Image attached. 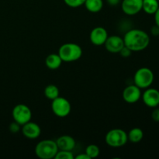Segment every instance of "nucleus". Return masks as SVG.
Instances as JSON below:
<instances>
[{
  "instance_id": "obj_1",
  "label": "nucleus",
  "mask_w": 159,
  "mask_h": 159,
  "mask_svg": "<svg viewBox=\"0 0 159 159\" xmlns=\"http://www.w3.org/2000/svg\"><path fill=\"white\" fill-rule=\"evenodd\" d=\"M124 46L133 52L145 50L150 43V37L145 31L140 29H130L125 33L124 37Z\"/></svg>"
},
{
  "instance_id": "obj_2",
  "label": "nucleus",
  "mask_w": 159,
  "mask_h": 159,
  "mask_svg": "<svg viewBox=\"0 0 159 159\" xmlns=\"http://www.w3.org/2000/svg\"><path fill=\"white\" fill-rule=\"evenodd\" d=\"M57 54L64 62H73L79 60L82 55V49L75 43H66L59 48Z\"/></svg>"
},
{
  "instance_id": "obj_3",
  "label": "nucleus",
  "mask_w": 159,
  "mask_h": 159,
  "mask_svg": "<svg viewBox=\"0 0 159 159\" xmlns=\"http://www.w3.org/2000/svg\"><path fill=\"white\" fill-rule=\"evenodd\" d=\"M58 152V148L55 141L51 139L40 141L35 147V154L40 159L54 158Z\"/></svg>"
},
{
  "instance_id": "obj_4",
  "label": "nucleus",
  "mask_w": 159,
  "mask_h": 159,
  "mask_svg": "<svg viewBox=\"0 0 159 159\" xmlns=\"http://www.w3.org/2000/svg\"><path fill=\"white\" fill-rule=\"evenodd\" d=\"M155 79L154 73L150 68L147 67H142L137 70L134 75V85L139 87L141 89H145L152 85Z\"/></svg>"
},
{
  "instance_id": "obj_5",
  "label": "nucleus",
  "mask_w": 159,
  "mask_h": 159,
  "mask_svg": "<svg viewBox=\"0 0 159 159\" xmlns=\"http://www.w3.org/2000/svg\"><path fill=\"white\" fill-rule=\"evenodd\" d=\"M106 143L111 148H120L128 141L127 133L120 128H114L107 132L105 137Z\"/></svg>"
},
{
  "instance_id": "obj_6",
  "label": "nucleus",
  "mask_w": 159,
  "mask_h": 159,
  "mask_svg": "<svg viewBox=\"0 0 159 159\" xmlns=\"http://www.w3.org/2000/svg\"><path fill=\"white\" fill-rule=\"evenodd\" d=\"M51 110L54 113V114L58 117H66L71 113V103L65 97H61V96H59L58 97L52 100Z\"/></svg>"
},
{
  "instance_id": "obj_7",
  "label": "nucleus",
  "mask_w": 159,
  "mask_h": 159,
  "mask_svg": "<svg viewBox=\"0 0 159 159\" xmlns=\"http://www.w3.org/2000/svg\"><path fill=\"white\" fill-rule=\"evenodd\" d=\"M12 116L14 121L20 125L26 124L32 119V112L30 108L23 103L15 106L12 111Z\"/></svg>"
},
{
  "instance_id": "obj_8",
  "label": "nucleus",
  "mask_w": 159,
  "mask_h": 159,
  "mask_svg": "<svg viewBox=\"0 0 159 159\" xmlns=\"http://www.w3.org/2000/svg\"><path fill=\"white\" fill-rule=\"evenodd\" d=\"M141 89L136 85H129L124 89L122 96L124 100L127 103H136L141 98Z\"/></svg>"
},
{
  "instance_id": "obj_9",
  "label": "nucleus",
  "mask_w": 159,
  "mask_h": 159,
  "mask_svg": "<svg viewBox=\"0 0 159 159\" xmlns=\"http://www.w3.org/2000/svg\"><path fill=\"white\" fill-rule=\"evenodd\" d=\"M141 99L144 105L150 108H155L159 106V91L155 88L145 89L141 95Z\"/></svg>"
},
{
  "instance_id": "obj_10",
  "label": "nucleus",
  "mask_w": 159,
  "mask_h": 159,
  "mask_svg": "<svg viewBox=\"0 0 159 159\" xmlns=\"http://www.w3.org/2000/svg\"><path fill=\"white\" fill-rule=\"evenodd\" d=\"M108 37V32L105 28L102 26H96L90 32L89 40L93 45L102 46L104 45Z\"/></svg>"
},
{
  "instance_id": "obj_11",
  "label": "nucleus",
  "mask_w": 159,
  "mask_h": 159,
  "mask_svg": "<svg viewBox=\"0 0 159 159\" xmlns=\"http://www.w3.org/2000/svg\"><path fill=\"white\" fill-rule=\"evenodd\" d=\"M143 0H123L122 11L127 16H134L142 10Z\"/></svg>"
},
{
  "instance_id": "obj_12",
  "label": "nucleus",
  "mask_w": 159,
  "mask_h": 159,
  "mask_svg": "<svg viewBox=\"0 0 159 159\" xmlns=\"http://www.w3.org/2000/svg\"><path fill=\"white\" fill-rule=\"evenodd\" d=\"M104 45L107 51L113 54H116L119 53L124 47V41L123 37L120 36L112 35L108 37Z\"/></svg>"
},
{
  "instance_id": "obj_13",
  "label": "nucleus",
  "mask_w": 159,
  "mask_h": 159,
  "mask_svg": "<svg viewBox=\"0 0 159 159\" xmlns=\"http://www.w3.org/2000/svg\"><path fill=\"white\" fill-rule=\"evenodd\" d=\"M21 131L23 136L28 139H37L41 134V129L40 126L36 123L29 121L26 124L22 125Z\"/></svg>"
},
{
  "instance_id": "obj_14",
  "label": "nucleus",
  "mask_w": 159,
  "mask_h": 159,
  "mask_svg": "<svg viewBox=\"0 0 159 159\" xmlns=\"http://www.w3.org/2000/svg\"><path fill=\"white\" fill-rule=\"evenodd\" d=\"M55 141L57 148H58V150L72 152L76 145L75 140L70 135H62V136L59 137Z\"/></svg>"
},
{
  "instance_id": "obj_15",
  "label": "nucleus",
  "mask_w": 159,
  "mask_h": 159,
  "mask_svg": "<svg viewBox=\"0 0 159 159\" xmlns=\"http://www.w3.org/2000/svg\"><path fill=\"white\" fill-rule=\"evenodd\" d=\"M62 60L58 54H51L47 56L45 59V65L47 68L51 70H56L61 67Z\"/></svg>"
},
{
  "instance_id": "obj_16",
  "label": "nucleus",
  "mask_w": 159,
  "mask_h": 159,
  "mask_svg": "<svg viewBox=\"0 0 159 159\" xmlns=\"http://www.w3.org/2000/svg\"><path fill=\"white\" fill-rule=\"evenodd\" d=\"M159 8L158 0H143L142 10L148 15H154Z\"/></svg>"
},
{
  "instance_id": "obj_17",
  "label": "nucleus",
  "mask_w": 159,
  "mask_h": 159,
  "mask_svg": "<svg viewBox=\"0 0 159 159\" xmlns=\"http://www.w3.org/2000/svg\"><path fill=\"white\" fill-rule=\"evenodd\" d=\"M84 5L89 12L92 13H96L102 10L103 7V1L102 0H85Z\"/></svg>"
},
{
  "instance_id": "obj_18",
  "label": "nucleus",
  "mask_w": 159,
  "mask_h": 159,
  "mask_svg": "<svg viewBox=\"0 0 159 159\" xmlns=\"http://www.w3.org/2000/svg\"><path fill=\"white\" fill-rule=\"evenodd\" d=\"M127 138H128L129 141L137 144L142 141L144 138V132L139 127H134V128H132L127 134Z\"/></svg>"
},
{
  "instance_id": "obj_19",
  "label": "nucleus",
  "mask_w": 159,
  "mask_h": 159,
  "mask_svg": "<svg viewBox=\"0 0 159 159\" xmlns=\"http://www.w3.org/2000/svg\"><path fill=\"white\" fill-rule=\"evenodd\" d=\"M59 89L57 85L54 84H50L47 85L44 89V96L47 99L52 101L53 99H56L59 96Z\"/></svg>"
},
{
  "instance_id": "obj_20",
  "label": "nucleus",
  "mask_w": 159,
  "mask_h": 159,
  "mask_svg": "<svg viewBox=\"0 0 159 159\" xmlns=\"http://www.w3.org/2000/svg\"><path fill=\"white\" fill-rule=\"evenodd\" d=\"M85 154L89 156V158H97L99 155L100 153V150H99V146H97L96 144H89L85 148Z\"/></svg>"
},
{
  "instance_id": "obj_21",
  "label": "nucleus",
  "mask_w": 159,
  "mask_h": 159,
  "mask_svg": "<svg viewBox=\"0 0 159 159\" xmlns=\"http://www.w3.org/2000/svg\"><path fill=\"white\" fill-rule=\"evenodd\" d=\"M55 159H74L75 156L73 155L72 152L71 151H63L58 150V152L56 154Z\"/></svg>"
},
{
  "instance_id": "obj_22",
  "label": "nucleus",
  "mask_w": 159,
  "mask_h": 159,
  "mask_svg": "<svg viewBox=\"0 0 159 159\" xmlns=\"http://www.w3.org/2000/svg\"><path fill=\"white\" fill-rule=\"evenodd\" d=\"M65 4L71 8H78L83 6L85 0H64Z\"/></svg>"
},
{
  "instance_id": "obj_23",
  "label": "nucleus",
  "mask_w": 159,
  "mask_h": 159,
  "mask_svg": "<svg viewBox=\"0 0 159 159\" xmlns=\"http://www.w3.org/2000/svg\"><path fill=\"white\" fill-rule=\"evenodd\" d=\"M9 130H10V132H12V133H18L19 131L21 130V125L19 124L18 123L16 122V121H14V122L11 123V124H9Z\"/></svg>"
},
{
  "instance_id": "obj_24",
  "label": "nucleus",
  "mask_w": 159,
  "mask_h": 159,
  "mask_svg": "<svg viewBox=\"0 0 159 159\" xmlns=\"http://www.w3.org/2000/svg\"><path fill=\"white\" fill-rule=\"evenodd\" d=\"M132 51H130L129 48H127V47L124 46L122 49L120 50V51L119 52V54H120V56H122L123 57H128L131 55Z\"/></svg>"
},
{
  "instance_id": "obj_25",
  "label": "nucleus",
  "mask_w": 159,
  "mask_h": 159,
  "mask_svg": "<svg viewBox=\"0 0 159 159\" xmlns=\"http://www.w3.org/2000/svg\"><path fill=\"white\" fill-rule=\"evenodd\" d=\"M152 118L155 122L159 123V108L155 107L152 113Z\"/></svg>"
},
{
  "instance_id": "obj_26",
  "label": "nucleus",
  "mask_w": 159,
  "mask_h": 159,
  "mask_svg": "<svg viewBox=\"0 0 159 159\" xmlns=\"http://www.w3.org/2000/svg\"><path fill=\"white\" fill-rule=\"evenodd\" d=\"M151 34H152V35L154 36V37H158L159 26H157V25H155V26H152V27L151 28Z\"/></svg>"
},
{
  "instance_id": "obj_27",
  "label": "nucleus",
  "mask_w": 159,
  "mask_h": 159,
  "mask_svg": "<svg viewBox=\"0 0 159 159\" xmlns=\"http://www.w3.org/2000/svg\"><path fill=\"white\" fill-rule=\"evenodd\" d=\"M107 3H108L110 6H116L118 4H120V0H107Z\"/></svg>"
},
{
  "instance_id": "obj_28",
  "label": "nucleus",
  "mask_w": 159,
  "mask_h": 159,
  "mask_svg": "<svg viewBox=\"0 0 159 159\" xmlns=\"http://www.w3.org/2000/svg\"><path fill=\"white\" fill-rule=\"evenodd\" d=\"M154 18H155V25L159 26V8L158 9V10L155 12V13L154 14Z\"/></svg>"
},
{
  "instance_id": "obj_29",
  "label": "nucleus",
  "mask_w": 159,
  "mask_h": 159,
  "mask_svg": "<svg viewBox=\"0 0 159 159\" xmlns=\"http://www.w3.org/2000/svg\"><path fill=\"white\" fill-rule=\"evenodd\" d=\"M75 159H90V158H89V156L86 155V154L82 153V154H80V155H78L77 156L75 157Z\"/></svg>"
},
{
  "instance_id": "obj_30",
  "label": "nucleus",
  "mask_w": 159,
  "mask_h": 159,
  "mask_svg": "<svg viewBox=\"0 0 159 159\" xmlns=\"http://www.w3.org/2000/svg\"><path fill=\"white\" fill-rule=\"evenodd\" d=\"M158 2H159V0H158Z\"/></svg>"
},
{
  "instance_id": "obj_31",
  "label": "nucleus",
  "mask_w": 159,
  "mask_h": 159,
  "mask_svg": "<svg viewBox=\"0 0 159 159\" xmlns=\"http://www.w3.org/2000/svg\"><path fill=\"white\" fill-rule=\"evenodd\" d=\"M158 37H159V36H158Z\"/></svg>"
}]
</instances>
